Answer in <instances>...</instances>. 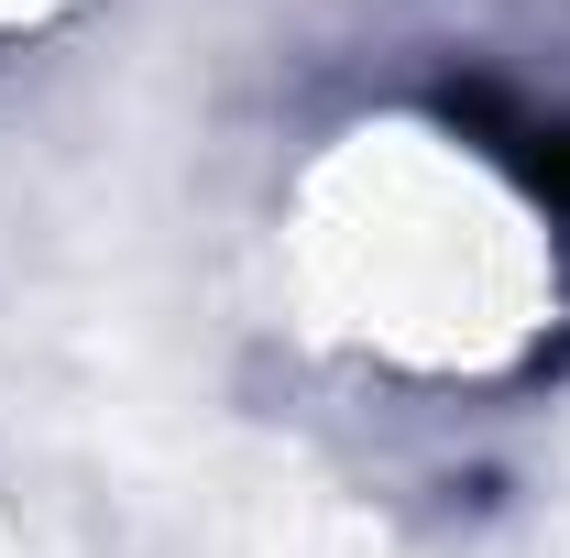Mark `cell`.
Segmentation results:
<instances>
[{
	"mask_svg": "<svg viewBox=\"0 0 570 558\" xmlns=\"http://www.w3.org/2000/svg\"><path fill=\"white\" fill-rule=\"evenodd\" d=\"M296 329L395 383H494L560 318L549 209L483 142L428 121H352L285 198Z\"/></svg>",
	"mask_w": 570,
	"mask_h": 558,
	"instance_id": "cell-1",
	"label": "cell"
}]
</instances>
